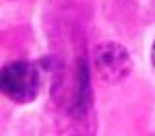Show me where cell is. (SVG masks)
<instances>
[{"label":"cell","mask_w":155,"mask_h":136,"mask_svg":"<svg viewBox=\"0 0 155 136\" xmlns=\"http://www.w3.org/2000/svg\"><path fill=\"white\" fill-rule=\"evenodd\" d=\"M48 60H15L2 66L0 72V89L2 95L17 103V105H27L33 103L46 83V76H52L54 64H50Z\"/></svg>","instance_id":"6da1fadb"},{"label":"cell","mask_w":155,"mask_h":136,"mask_svg":"<svg viewBox=\"0 0 155 136\" xmlns=\"http://www.w3.org/2000/svg\"><path fill=\"white\" fill-rule=\"evenodd\" d=\"M93 68L106 85H120L132 74L134 60L118 41H99L93 48Z\"/></svg>","instance_id":"7a4b0ae2"},{"label":"cell","mask_w":155,"mask_h":136,"mask_svg":"<svg viewBox=\"0 0 155 136\" xmlns=\"http://www.w3.org/2000/svg\"><path fill=\"white\" fill-rule=\"evenodd\" d=\"M151 66H153V70H155V41H153V46H151Z\"/></svg>","instance_id":"3957f363"}]
</instances>
